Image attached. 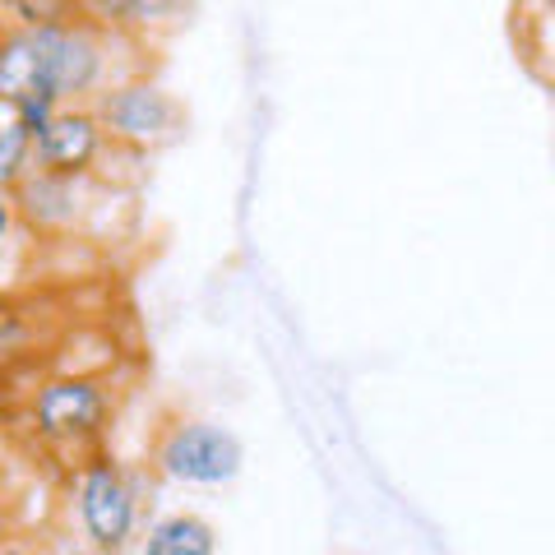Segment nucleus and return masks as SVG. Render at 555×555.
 Masks as SVG:
<instances>
[{
	"label": "nucleus",
	"mask_w": 555,
	"mask_h": 555,
	"mask_svg": "<svg viewBox=\"0 0 555 555\" xmlns=\"http://www.w3.org/2000/svg\"><path fill=\"white\" fill-rule=\"evenodd\" d=\"M144 51L149 42L89 20L47 24V28H5V38H0V102L47 93L61 107H93L107 89L144 75V65L120 61V56H144Z\"/></svg>",
	"instance_id": "obj_1"
},
{
	"label": "nucleus",
	"mask_w": 555,
	"mask_h": 555,
	"mask_svg": "<svg viewBox=\"0 0 555 555\" xmlns=\"http://www.w3.org/2000/svg\"><path fill=\"white\" fill-rule=\"evenodd\" d=\"M116 398L102 375L89 371H61L33 385L28 393V426L33 440L51 454H75L79 463L98 454L102 430L112 426Z\"/></svg>",
	"instance_id": "obj_2"
},
{
	"label": "nucleus",
	"mask_w": 555,
	"mask_h": 555,
	"mask_svg": "<svg viewBox=\"0 0 555 555\" xmlns=\"http://www.w3.org/2000/svg\"><path fill=\"white\" fill-rule=\"evenodd\" d=\"M69 505H75L79 532L98 555H120L139 537V491L130 473L112 454L83 459L69 477Z\"/></svg>",
	"instance_id": "obj_3"
},
{
	"label": "nucleus",
	"mask_w": 555,
	"mask_h": 555,
	"mask_svg": "<svg viewBox=\"0 0 555 555\" xmlns=\"http://www.w3.org/2000/svg\"><path fill=\"white\" fill-rule=\"evenodd\" d=\"M241 463H246V449L236 430L208 416H177L153 440V467L181 486H228L236 481Z\"/></svg>",
	"instance_id": "obj_4"
},
{
	"label": "nucleus",
	"mask_w": 555,
	"mask_h": 555,
	"mask_svg": "<svg viewBox=\"0 0 555 555\" xmlns=\"http://www.w3.org/2000/svg\"><path fill=\"white\" fill-rule=\"evenodd\" d=\"M93 112H98L112 144H126L139 153L177 144L181 130H185V107L177 102V93H167L163 83H153L149 75L107 89L93 102Z\"/></svg>",
	"instance_id": "obj_5"
},
{
	"label": "nucleus",
	"mask_w": 555,
	"mask_h": 555,
	"mask_svg": "<svg viewBox=\"0 0 555 555\" xmlns=\"http://www.w3.org/2000/svg\"><path fill=\"white\" fill-rule=\"evenodd\" d=\"M98 177H61V171L38 167L24 185L10 190V214L24 222L33 236H75L93 214V195H102Z\"/></svg>",
	"instance_id": "obj_6"
},
{
	"label": "nucleus",
	"mask_w": 555,
	"mask_h": 555,
	"mask_svg": "<svg viewBox=\"0 0 555 555\" xmlns=\"http://www.w3.org/2000/svg\"><path fill=\"white\" fill-rule=\"evenodd\" d=\"M112 139L93 107H61V116L38 139V167L61 171V177H93Z\"/></svg>",
	"instance_id": "obj_7"
},
{
	"label": "nucleus",
	"mask_w": 555,
	"mask_h": 555,
	"mask_svg": "<svg viewBox=\"0 0 555 555\" xmlns=\"http://www.w3.org/2000/svg\"><path fill=\"white\" fill-rule=\"evenodd\" d=\"M190 14V0H79V20L102 24L126 38L153 42L158 33L181 28Z\"/></svg>",
	"instance_id": "obj_8"
},
{
	"label": "nucleus",
	"mask_w": 555,
	"mask_h": 555,
	"mask_svg": "<svg viewBox=\"0 0 555 555\" xmlns=\"http://www.w3.org/2000/svg\"><path fill=\"white\" fill-rule=\"evenodd\" d=\"M509 38L528 75L555 93V0H514Z\"/></svg>",
	"instance_id": "obj_9"
},
{
	"label": "nucleus",
	"mask_w": 555,
	"mask_h": 555,
	"mask_svg": "<svg viewBox=\"0 0 555 555\" xmlns=\"http://www.w3.org/2000/svg\"><path fill=\"white\" fill-rule=\"evenodd\" d=\"M139 551L144 555H218V532L208 518L177 509V514L153 518L144 537H139Z\"/></svg>",
	"instance_id": "obj_10"
},
{
	"label": "nucleus",
	"mask_w": 555,
	"mask_h": 555,
	"mask_svg": "<svg viewBox=\"0 0 555 555\" xmlns=\"http://www.w3.org/2000/svg\"><path fill=\"white\" fill-rule=\"evenodd\" d=\"M33 171H38V134L24 126L10 102H0V185H5V195L24 185Z\"/></svg>",
	"instance_id": "obj_11"
},
{
	"label": "nucleus",
	"mask_w": 555,
	"mask_h": 555,
	"mask_svg": "<svg viewBox=\"0 0 555 555\" xmlns=\"http://www.w3.org/2000/svg\"><path fill=\"white\" fill-rule=\"evenodd\" d=\"M5 28H47L79 20V0H0Z\"/></svg>",
	"instance_id": "obj_12"
},
{
	"label": "nucleus",
	"mask_w": 555,
	"mask_h": 555,
	"mask_svg": "<svg viewBox=\"0 0 555 555\" xmlns=\"http://www.w3.org/2000/svg\"><path fill=\"white\" fill-rule=\"evenodd\" d=\"M0 555H38V551H33V546H24L20 537H14V542H5V551H0Z\"/></svg>",
	"instance_id": "obj_13"
}]
</instances>
